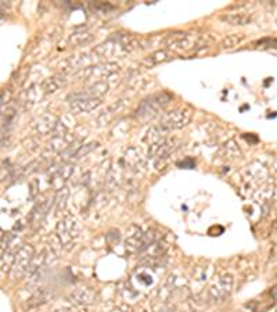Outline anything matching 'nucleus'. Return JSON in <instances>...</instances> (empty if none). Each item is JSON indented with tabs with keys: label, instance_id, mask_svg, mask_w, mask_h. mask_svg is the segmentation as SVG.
Returning a JSON list of instances; mask_svg holds the SVG:
<instances>
[{
	"label": "nucleus",
	"instance_id": "11",
	"mask_svg": "<svg viewBox=\"0 0 277 312\" xmlns=\"http://www.w3.org/2000/svg\"><path fill=\"white\" fill-rule=\"evenodd\" d=\"M44 253H40L39 255H34V258H32V261H31V264H29L28 266V272H27V275H34L38 272L39 269H40V266L43 265L44 262Z\"/></svg>",
	"mask_w": 277,
	"mask_h": 312
},
{
	"label": "nucleus",
	"instance_id": "10",
	"mask_svg": "<svg viewBox=\"0 0 277 312\" xmlns=\"http://www.w3.org/2000/svg\"><path fill=\"white\" fill-rule=\"evenodd\" d=\"M64 83H65V81H62L61 77H53L44 82L43 91L46 92V93H53V92H56L57 89H60Z\"/></svg>",
	"mask_w": 277,
	"mask_h": 312
},
{
	"label": "nucleus",
	"instance_id": "15",
	"mask_svg": "<svg viewBox=\"0 0 277 312\" xmlns=\"http://www.w3.org/2000/svg\"><path fill=\"white\" fill-rule=\"evenodd\" d=\"M111 312H125L124 308H115V309H112Z\"/></svg>",
	"mask_w": 277,
	"mask_h": 312
},
{
	"label": "nucleus",
	"instance_id": "4",
	"mask_svg": "<svg viewBox=\"0 0 277 312\" xmlns=\"http://www.w3.org/2000/svg\"><path fill=\"white\" fill-rule=\"evenodd\" d=\"M233 276L229 274L220 276L210 288V300L212 303H222L229 297L233 290Z\"/></svg>",
	"mask_w": 277,
	"mask_h": 312
},
{
	"label": "nucleus",
	"instance_id": "13",
	"mask_svg": "<svg viewBox=\"0 0 277 312\" xmlns=\"http://www.w3.org/2000/svg\"><path fill=\"white\" fill-rule=\"evenodd\" d=\"M10 99V92L9 91H2L0 92V110H2V107L5 106V103H7V100Z\"/></svg>",
	"mask_w": 277,
	"mask_h": 312
},
{
	"label": "nucleus",
	"instance_id": "7",
	"mask_svg": "<svg viewBox=\"0 0 277 312\" xmlns=\"http://www.w3.org/2000/svg\"><path fill=\"white\" fill-rule=\"evenodd\" d=\"M101 103V99H74L71 101V110L75 113H86L95 110Z\"/></svg>",
	"mask_w": 277,
	"mask_h": 312
},
{
	"label": "nucleus",
	"instance_id": "1",
	"mask_svg": "<svg viewBox=\"0 0 277 312\" xmlns=\"http://www.w3.org/2000/svg\"><path fill=\"white\" fill-rule=\"evenodd\" d=\"M172 96L168 93H157L153 95L148 99L142 101V104L137 108V116L140 118H148V117L155 116L159 108H163L164 106H167L168 103L171 101Z\"/></svg>",
	"mask_w": 277,
	"mask_h": 312
},
{
	"label": "nucleus",
	"instance_id": "3",
	"mask_svg": "<svg viewBox=\"0 0 277 312\" xmlns=\"http://www.w3.org/2000/svg\"><path fill=\"white\" fill-rule=\"evenodd\" d=\"M35 250L32 246H24L18 250V253L15 254L14 262L11 266V276L14 279L22 278L28 272V266L31 264V261L34 258Z\"/></svg>",
	"mask_w": 277,
	"mask_h": 312
},
{
	"label": "nucleus",
	"instance_id": "2",
	"mask_svg": "<svg viewBox=\"0 0 277 312\" xmlns=\"http://www.w3.org/2000/svg\"><path fill=\"white\" fill-rule=\"evenodd\" d=\"M191 120V110L189 108H176V110L169 111L167 114H164L161 121H159V126L161 129H179L183 128L184 125L189 124Z\"/></svg>",
	"mask_w": 277,
	"mask_h": 312
},
{
	"label": "nucleus",
	"instance_id": "6",
	"mask_svg": "<svg viewBox=\"0 0 277 312\" xmlns=\"http://www.w3.org/2000/svg\"><path fill=\"white\" fill-rule=\"evenodd\" d=\"M70 301L77 305H91L97 301V294L89 287H78L70 294Z\"/></svg>",
	"mask_w": 277,
	"mask_h": 312
},
{
	"label": "nucleus",
	"instance_id": "5",
	"mask_svg": "<svg viewBox=\"0 0 277 312\" xmlns=\"http://www.w3.org/2000/svg\"><path fill=\"white\" fill-rule=\"evenodd\" d=\"M57 233L64 246H70L77 239L78 225L72 218H64L57 226Z\"/></svg>",
	"mask_w": 277,
	"mask_h": 312
},
{
	"label": "nucleus",
	"instance_id": "14",
	"mask_svg": "<svg viewBox=\"0 0 277 312\" xmlns=\"http://www.w3.org/2000/svg\"><path fill=\"white\" fill-rule=\"evenodd\" d=\"M270 296H272L273 300H276L277 301V286H274L273 288H270Z\"/></svg>",
	"mask_w": 277,
	"mask_h": 312
},
{
	"label": "nucleus",
	"instance_id": "12",
	"mask_svg": "<svg viewBox=\"0 0 277 312\" xmlns=\"http://www.w3.org/2000/svg\"><path fill=\"white\" fill-rule=\"evenodd\" d=\"M241 40H243V36H239V35L227 36V38L223 40V48H234V46H237Z\"/></svg>",
	"mask_w": 277,
	"mask_h": 312
},
{
	"label": "nucleus",
	"instance_id": "16",
	"mask_svg": "<svg viewBox=\"0 0 277 312\" xmlns=\"http://www.w3.org/2000/svg\"><path fill=\"white\" fill-rule=\"evenodd\" d=\"M56 312H79V311H68V309H60V311H56Z\"/></svg>",
	"mask_w": 277,
	"mask_h": 312
},
{
	"label": "nucleus",
	"instance_id": "8",
	"mask_svg": "<svg viewBox=\"0 0 277 312\" xmlns=\"http://www.w3.org/2000/svg\"><path fill=\"white\" fill-rule=\"evenodd\" d=\"M222 21H225L230 25H247L251 23V17L244 13H230L222 17Z\"/></svg>",
	"mask_w": 277,
	"mask_h": 312
},
{
	"label": "nucleus",
	"instance_id": "9",
	"mask_svg": "<svg viewBox=\"0 0 277 312\" xmlns=\"http://www.w3.org/2000/svg\"><path fill=\"white\" fill-rule=\"evenodd\" d=\"M173 57V53L171 50H158L155 53H153L151 56H148L144 62L148 64V65H155V64H159V62H165L168 60H171Z\"/></svg>",
	"mask_w": 277,
	"mask_h": 312
}]
</instances>
